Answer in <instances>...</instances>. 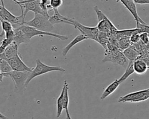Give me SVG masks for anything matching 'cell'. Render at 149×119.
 Returning <instances> with one entry per match:
<instances>
[{
	"instance_id": "25",
	"label": "cell",
	"mask_w": 149,
	"mask_h": 119,
	"mask_svg": "<svg viewBox=\"0 0 149 119\" xmlns=\"http://www.w3.org/2000/svg\"><path fill=\"white\" fill-rule=\"evenodd\" d=\"M0 21L1 22V26H2V31L0 34V37L4 36L5 33L13 30L12 24L11 23H10L9 22L3 20L1 19V18H0Z\"/></svg>"
},
{
	"instance_id": "29",
	"label": "cell",
	"mask_w": 149,
	"mask_h": 119,
	"mask_svg": "<svg viewBox=\"0 0 149 119\" xmlns=\"http://www.w3.org/2000/svg\"><path fill=\"white\" fill-rule=\"evenodd\" d=\"M140 41L144 45H147L149 42V34L146 33H140Z\"/></svg>"
},
{
	"instance_id": "18",
	"label": "cell",
	"mask_w": 149,
	"mask_h": 119,
	"mask_svg": "<svg viewBox=\"0 0 149 119\" xmlns=\"http://www.w3.org/2000/svg\"><path fill=\"white\" fill-rule=\"evenodd\" d=\"M88 38L86 37V36H84V35L80 34H79L78 35H77L72 41H70L62 51V55L63 56H66V55H67V53H68V52L70 51V49L73 47L75 45H76L77 44L84 41V40H86V39H87Z\"/></svg>"
},
{
	"instance_id": "23",
	"label": "cell",
	"mask_w": 149,
	"mask_h": 119,
	"mask_svg": "<svg viewBox=\"0 0 149 119\" xmlns=\"http://www.w3.org/2000/svg\"><path fill=\"white\" fill-rule=\"evenodd\" d=\"M134 70L133 68V62H129L127 67L125 70V72L123 73V74L118 79L119 82L120 83H122L123 81H125L131 74L134 73Z\"/></svg>"
},
{
	"instance_id": "12",
	"label": "cell",
	"mask_w": 149,
	"mask_h": 119,
	"mask_svg": "<svg viewBox=\"0 0 149 119\" xmlns=\"http://www.w3.org/2000/svg\"><path fill=\"white\" fill-rule=\"evenodd\" d=\"M12 26L14 30V38L13 41L15 42L18 46L22 44H28L31 41V39H29L19 28V25L14 24Z\"/></svg>"
},
{
	"instance_id": "34",
	"label": "cell",
	"mask_w": 149,
	"mask_h": 119,
	"mask_svg": "<svg viewBox=\"0 0 149 119\" xmlns=\"http://www.w3.org/2000/svg\"><path fill=\"white\" fill-rule=\"evenodd\" d=\"M12 1H18V2H20V1H24V0H12Z\"/></svg>"
},
{
	"instance_id": "4",
	"label": "cell",
	"mask_w": 149,
	"mask_h": 119,
	"mask_svg": "<svg viewBox=\"0 0 149 119\" xmlns=\"http://www.w3.org/2000/svg\"><path fill=\"white\" fill-rule=\"evenodd\" d=\"M30 71H17L12 70L6 74V77H10L14 84L15 91L22 93L26 89V82Z\"/></svg>"
},
{
	"instance_id": "8",
	"label": "cell",
	"mask_w": 149,
	"mask_h": 119,
	"mask_svg": "<svg viewBox=\"0 0 149 119\" xmlns=\"http://www.w3.org/2000/svg\"><path fill=\"white\" fill-rule=\"evenodd\" d=\"M0 18L9 22L12 25H22L25 19L22 15L17 16H15L5 7L4 5H0Z\"/></svg>"
},
{
	"instance_id": "17",
	"label": "cell",
	"mask_w": 149,
	"mask_h": 119,
	"mask_svg": "<svg viewBox=\"0 0 149 119\" xmlns=\"http://www.w3.org/2000/svg\"><path fill=\"white\" fill-rule=\"evenodd\" d=\"M121 83L119 82L118 79H115L114 81H113L111 84H110L107 88L105 89L104 92H102L101 96H100V99L101 100H104L111 95L113 92H114L116 89L119 87Z\"/></svg>"
},
{
	"instance_id": "32",
	"label": "cell",
	"mask_w": 149,
	"mask_h": 119,
	"mask_svg": "<svg viewBox=\"0 0 149 119\" xmlns=\"http://www.w3.org/2000/svg\"><path fill=\"white\" fill-rule=\"evenodd\" d=\"M0 118L1 119H9V118H8L5 116H4L3 114H2L1 112H0Z\"/></svg>"
},
{
	"instance_id": "14",
	"label": "cell",
	"mask_w": 149,
	"mask_h": 119,
	"mask_svg": "<svg viewBox=\"0 0 149 119\" xmlns=\"http://www.w3.org/2000/svg\"><path fill=\"white\" fill-rule=\"evenodd\" d=\"M97 27L99 31L108 34H110L113 31L118 30L114 24H113V23L108 18V17L98 21Z\"/></svg>"
},
{
	"instance_id": "30",
	"label": "cell",
	"mask_w": 149,
	"mask_h": 119,
	"mask_svg": "<svg viewBox=\"0 0 149 119\" xmlns=\"http://www.w3.org/2000/svg\"><path fill=\"white\" fill-rule=\"evenodd\" d=\"M4 37H5V38L13 42V38H14V30H12L5 33Z\"/></svg>"
},
{
	"instance_id": "9",
	"label": "cell",
	"mask_w": 149,
	"mask_h": 119,
	"mask_svg": "<svg viewBox=\"0 0 149 119\" xmlns=\"http://www.w3.org/2000/svg\"><path fill=\"white\" fill-rule=\"evenodd\" d=\"M75 28L78 29L81 34L88 38V39H91L94 41H97V38L98 34V30L95 27H88L83 24H81L79 21H76L75 19H73V24Z\"/></svg>"
},
{
	"instance_id": "6",
	"label": "cell",
	"mask_w": 149,
	"mask_h": 119,
	"mask_svg": "<svg viewBox=\"0 0 149 119\" xmlns=\"http://www.w3.org/2000/svg\"><path fill=\"white\" fill-rule=\"evenodd\" d=\"M16 4H17L21 9V15H22L25 18L27 13L32 11L34 12V13H40L43 15H45L47 17L49 16H47L40 8V0H24L23 1L18 2L16 1H13Z\"/></svg>"
},
{
	"instance_id": "33",
	"label": "cell",
	"mask_w": 149,
	"mask_h": 119,
	"mask_svg": "<svg viewBox=\"0 0 149 119\" xmlns=\"http://www.w3.org/2000/svg\"><path fill=\"white\" fill-rule=\"evenodd\" d=\"M146 45V48L147 49V50L149 51V42L147 44V45Z\"/></svg>"
},
{
	"instance_id": "7",
	"label": "cell",
	"mask_w": 149,
	"mask_h": 119,
	"mask_svg": "<svg viewBox=\"0 0 149 119\" xmlns=\"http://www.w3.org/2000/svg\"><path fill=\"white\" fill-rule=\"evenodd\" d=\"M149 98V88L131 92L126 95L120 96L118 102H133L137 103L144 101Z\"/></svg>"
},
{
	"instance_id": "22",
	"label": "cell",
	"mask_w": 149,
	"mask_h": 119,
	"mask_svg": "<svg viewBox=\"0 0 149 119\" xmlns=\"http://www.w3.org/2000/svg\"><path fill=\"white\" fill-rule=\"evenodd\" d=\"M69 85L68 83L66 85L65 91V95H64V99H63V109H64L66 111V119H72L69 111Z\"/></svg>"
},
{
	"instance_id": "26",
	"label": "cell",
	"mask_w": 149,
	"mask_h": 119,
	"mask_svg": "<svg viewBox=\"0 0 149 119\" xmlns=\"http://www.w3.org/2000/svg\"><path fill=\"white\" fill-rule=\"evenodd\" d=\"M136 28L139 30L140 33H146L149 34V26L147 24H142L140 23H136Z\"/></svg>"
},
{
	"instance_id": "21",
	"label": "cell",
	"mask_w": 149,
	"mask_h": 119,
	"mask_svg": "<svg viewBox=\"0 0 149 119\" xmlns=\"http://www.w3.org/2000/svg\"><path fill=\"white\" fill-rule=\"evenodd\" d=\"M130 37L127 36H123L117 39L116 47L120 51H124L130 46Z\"/></svg>"
},
{
	"instance_id": "3",
	"label": "cell",
	"mask_w": 149,
	"mask_h": 119,
	"mask_svg": "<svg viewBox=\"0 0 149 119\" xmlns=\"http://www.w3.org/2000/svg\"><path fill=\"white\" fill-rule=\"evenodd\" d=\"M45 15L40 13H34V17L30 21L24 22L23 24L34 27L38 30L51 32L54 29L52 25L49 21L48 17Z\"/></svg>"
},
{
	"instance_id": "16",
	"label": "cell",
	"mask_w": 149,
	"mask_h": 119,
	"mask_svg": "<svg viewBox=\"0 0 149 119\" xmlns=\"http://www.w3.org/2000/svg\"><path fill=\"white\" fill-rule=\"evenodd\" d=\"M133 68L134 73L140 75L144 74L147 71L148 66L144 60L139 57L133 62Z\"/></svg>"
},
{
	"instance_id": "28",
	"label": "cell",
	"mask_w": 149,
	"mask_h": 119,
	"mask_svg": "<svg viewBox=\"0 0 149 119\" xmlns=\"http://www.w3.org/2000/svg\"><path fill=\"white\" fill-rule=\"evenodd\" d=\"M63 3V0H49V5L52 10L58 9Z\"/></svg>"
},
{
	"instance_id": "31",
	"label": "cell",
	"mask_w": 149,
	"mask_h": 119,
	"mask_svg": "<svg viewBox=\"0 0 149 119\" xmlns=\"http://www.w3.org/2000/svg\"><path fill=\"white\" fill-rule=\"evenodd\" d=\"M135 3L144 5V4H149V0H132Z\"/></svg>"
},
{
	"instance_id": "27",
	"label": "cell",
	"mask_w": 149,
	"mask_h": 119,
	"mask_svg": "<svg viewBox=\"0 0 149 119\" xmlns=\"http://www.w3.org/2000/svg\"><path fill=\"white\" fill-rule=\"evenodd\" d=\"M140 31L137 29V31L134 32L130 37V42L134 44H137L140 41Z\"/></svg>"
},
{
	"instance_id": "2",
	"label": "cell",
	"mask_w": 149,
	"mask_h": 119,
	"mask_svg": "<svg viewBox=\"0 0 149 119\" xmlns=\"http://www.w3.org/2000/svg\"><path fill=\"white\" fill-rule=\"evenodd\" d=\"M36 67L33 68L32 70L30 72L29 77L26 82V88L27 86L30 81L36 77L41 75L42 74L48 73L51 71H65V68L61 66H51L43 63L39 59L36 60Z\"/></svg>"
},
{
	"instance_id": "24",
	"label": "cell",
	"mask_w": 149,
	"mask_h": 119,
	"mask_svg": "<svg viewBox=\"0 0 149 119\" xmlns=\"http://www.w3.org/2000/svg\"><path fill=\"white\" fill-rule=\"evenodd\" d=\"M12 71L11 67L10 66L8 62L4 59L0 60V71L3 74L4 77H6V74Z\"/></svg>"
},
{
	"instance_id": "20",
	"label": "cell",
	"mask_w": 149,
	"mask_h": 119,
	"mask_svg": "<svg viewBox=\"0 0 149 119\" xmlns=\"http://www.w3.org/2000/svg\"><path fill=\"white\" fill-rule=\"evenodd\" d=\"M123 53L129 62H133L140 56L139 52L134 46H130L127 49L123 51Z\"/></svg>"
},
{
	"instance_id": "19",
	"label": "cell",
	"mask_w": 149,
	"mask_h": 119,
	"mask_svg": "<svg viewBox=\"0 0 149 119\" xmlns=\"http://www.w3.org/2000/svg\"><path fill=\"white\" fill-rule=\"evenodd\" d=\"M66 80H65L63 88L62 91L58 96L56 100V117L59 118L62 113L63 111V99H64V95H65V91L66 88V85L67 84Z\"/></svg>"
},
{
	"instance_id": "1",
	"label": "cell",
	"mask_w": 149,
	"mask_h": 119,
	"mask_svg": "<svg viewBox=\"0 0 149 119\" xmlns=\"http://www.w3.org/2000/svg\"><path fill=\"white\" fill-rule=\"evenodd\" d=\"M102 62H110L116 65L121 66H125L126 64H128V60L124 56L123 52L115 45L110 43L109 44H107Z\"/></svg>"
},
{
	"instance_id": "13",
	"label": "cell",
	"mask_w": 149,
	"mask_h": 119,
	"mask_svg": "<svg viewBox=\"0 0 149 119\" xmlns=\"http://www.w3.org/2000/svg\"><path fill=\"white\" fill-rule=\"evenodd\" d=\"M54 15L52 16H49V17H48L49 22L52 25L58 23H66L70 25L73 24V19H70L66 16L62 15L58 12V9H54Z\"/></svg>"
},
{
	"instance_id": "5",
	"label": "cell",
	"mask_w": 149,
	"mask_h": 119,
	"mask_svg": "<svg viewBox=\"0 0 149 119\" xmlns=\"http://www.w3.org/2000/svg\"><path fill=\"white\" fill-rule=\"evenodd\" d=\"M19 27L22 30V31L27 35V37L30 39L35 36L43 37L44 35L54 37L58 38L62 41L67 40L68 39V37L66 35H61V34H58L52 33V32H45V31H40V30H38L34 28V27H30L29 26H26L24 24L19 25Z\"/></svg>"
},
{
	"instance_id": "10",
	"label": "cell",
	"mask_w": 149,
	"mask_h": 119,
	"mask_svg": "<svg viewBox=\"0 0 149 119\" xmlns=\"http://www.w3.org/2000/svg\"><path fill=\"white\" fill-rule=\"evenodd\" d=\"M11 67L12 70L17 71H31L32 67H28L22 60L20 53L6 60Z\"/></svg>"
},
{
	"instance_id": "15",
	"label": "cell",
	"mask_w": 149,
	"mask_h": 119,
	"mask_svg": "<svg viewBox=\"0 0 149 119\" xmlns=\"http://www.w3.org/2000/svg\"><path fill=\"white\" fill-rule=\"evenodd\" d=\"M18 48L19 46L17 45V44L13 41L6 48L4 52L2 54H0V59L7 60L18 55L20 53L18 51Z\"/></svg>"
},
{
	"instance_id": "11",
	"label": "cell",
	"mask_w": 149,
	"mask_h": 119,
	"mask_svg": "<svg viewBox=\"0 0 149 119\" xmlns=\"http://www.w3.org/2000/svg\"><path fill=\"white\" fill-rule=\"evenodd\" d=\"M117 1L120 2L130 12V13L133 16L136 23H140L142 24H147L139 17L137 11L136 3L132 0H117Z\"/></svg>"
},
{
	"instance_id": "35",
	"label": "cell",
	"mask_w": 149,
	"mask_h": 119,
	"mask_svg": "<svg viewBox=\"0 0 149 119\" xmlns=\"http://www.w3.org/2000/svg\"><path fill=\"white\" fill-rule=\"evenodd\" d=\"M113 119H116V118H113Z\"/></svg>"
}]
</instances>
